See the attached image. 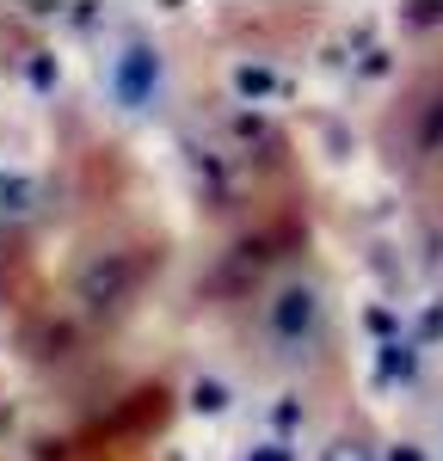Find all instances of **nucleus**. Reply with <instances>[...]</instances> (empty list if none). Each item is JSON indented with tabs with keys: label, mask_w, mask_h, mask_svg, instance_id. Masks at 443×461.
Returning a JSON list of instances; mask_svg holds the SVG:
<instances>
[{
	"label": "nucleus",
	"mask_w": 443,
	"mask_h": 461,
	"mask_svg": "<svg viewBox=\"0 0 443 461\" xmlns=\"http://www.w3.org/2000/svg\"><path fill=\"white\" fill-rule=\"evenodd\" d=\"M332 332V295L314 271H284L277 284L258 295V345L277 369L314 363Z\"/></svg>",
	"instance_id": "obj_1"
},
{
	"label": "nucleus",
	"mask_w": 443,
	"mask_h": 461,
	"mask_svg": "<svg viewBox=\"0 0 443 461\" xmlns=\"http://www.w3.org/2000/svg\"><path fill=\"white\" fill-rule=\"evenodd\" d=\"M167 252L160 240H117V247H99L74 265V302L80 314L93 320H117L136 308V295L148 289V277H160Z\"/></svg>",
	"instance_id": "obj_2"
},
{
	"label": "nucleus",
	"mask_w": 443,
	"mask_h": 461,
	"mask_svg": "<svg viewBox=\"0 0 443 461\" xmlns=\"http://www.w3.org/2000/svg\"><path fill=\"white\" fill-rule=\"evenodd\" d=\"M99 86H105L111 111L123 117H160L173 99V68H167V50L154 37H117L99 62Z\"/></svg>",
	"instance_id": "obj_3"
},
{
	"label": "nucleus",
	"mask_w": 443,
	"mask_h": 461,
	"mask_svg": "<svg viewBox=\"0 0 443 461\" xmlns=\"http://www.w3.org/2000/svg\"><path fill=\"white\" fill-rule=\"evenodd\" d=\"M382 142H388V160L406 167V173L443 167V68H425L394 99V117H388Z\"/></svg>",
	"instance_id": "obj_4"
},
{
	"label": "nucleus",
	"mask_w": 443,
	"mask_h": 461,
	"mask_svg": "<svg viewBox=\"0 0 443 461\" xmlns=\"http://www.w3.org/2000/svg\"><path fill=\"white\" fill-rule=\"evenodd\" d=\"M321 461H382V449H375V437H369V425H339L327 437V449H321Z\"/></svg>",
	"instance_id": "obj_5"
},
{
	"label": "nucleus",
	"mask_w": 443,
	"mask_h": 461,
	"mask_svg": "<svg viewBox=\"0 0 443 461\" xmlns=\"http://www.w3.org/2000/svg\"><path fill=\"white\" fill-rule=\"evenodd\" d=\"M191 406H197V412H210V419H216V412H228V393H222L216 382H197V388H191Z\"/></svg>",
	"instance_id": "obj_6"
}]
</instances>
